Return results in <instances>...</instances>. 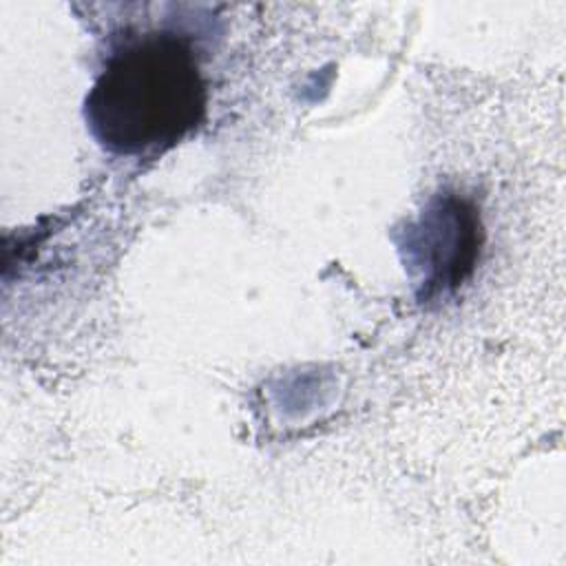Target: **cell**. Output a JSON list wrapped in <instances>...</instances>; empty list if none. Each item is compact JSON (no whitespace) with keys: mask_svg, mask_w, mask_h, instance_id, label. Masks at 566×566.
<instances>
[{"mask_svg":"<svg viewBox=\"0 0 566 566\" xmlns=\"http://www.w3.org/2000/svg\"><path fill=\"white\" fill-rule=\"evenodd\" d=\"M484 243L475 206L453 192L436 195L418 221L405 228L398 243L409 274L416 279L418 301L455 292L473 272Z\"/></svg>","mask_w":566,"mask_h":566,"instance_id":"7a4b0ae2","label":"cell"},{"mask_svg":"<svg viewBox=\"0 0 566 566\" xmlns=\"http://www.w3.org/2000/svg\"><path fill=\"white\" fill-rule=\"evenodd\" d=\"M208 111L199 55L175 31H144L106 55L84 119L97 144L117 157H157L197 130Z\"/></svg>","mask_w":566,"mask_h":566,"instance_id":"6da1fadb","label":"cell"}]
</instances>
